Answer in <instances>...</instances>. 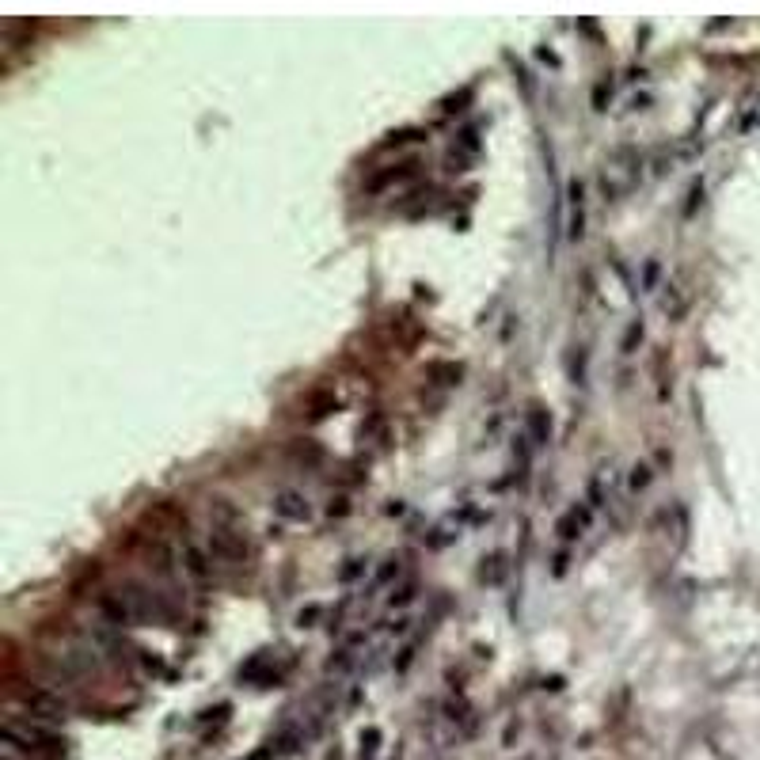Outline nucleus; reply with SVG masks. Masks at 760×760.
Wrapping results in <instances>:
<instances>
[{
    "mask_svg": "<svg viewBox=\"0 0 760 760\" xmlns=\"http://www.w3.org/2000/svg\"><path fill=\"white\" fill-rule=\"evenodd\" d=\"M639 168H643L639 152H631V149L612 152L605 160V168H601V194H605V202H616V198L631 194L635 183H639Z\"/></svg>",
    "mask_w": 760,
    "mask_h": 760,
    "instance_id": "1",
    "label": "nucleus"
},
{
    "mask_svg": "<svg viewBox=\"0 0 760 760\" xmlns=\"http://www.w3.org/2000/svg\"><path fill=\"white\" fill-rule=\"evenodd\" d=\"M209 555L221 559V563H247L251 559V544L247 536L232 521H217L209 532Z\"/></svg>",
    "mask_w": 760,
    "mask_h": 760,
    "instance_id": "2",
    "label": "nucleus"
},
{
    "mask_svg": "<svg viewBox=\"0 0 760 760\" xmlns=\"http://www.w3.org/2000/svg\"><path fill=\"white\" fill-rule=\"evenodd\" d=\"M4 738H8V745L23 749V753H46V749H54L57 745L54 734L42 730V726H35L31 719H8L4 722Z\"/></svg>",
    "mask_w": 760,
    "mask_h": 760,
    "instance_id": "3",
    "label": "nucleus"
},
{
    "mask_svg": "<svg viewBox=\"0 0 760 760\" xmlns=\"http://www.w3.org/2000/svg\"><path fill=\"white\" fill-rule=\"evenodd\" d=\"M23 707L31 711L27 719H46L57 722L69 715V703L61 692H50V688H23Z\"/></svg>",
    "mask_w": 760,
    "mask_h": 760,
    "instance_id": "4",
    "label": "nucleus"
},
{
    "mask_svg": "<svg viewBox=\"0 0 760 760\" xmlns=\"http://www.w3.org/2000/svg\"><path fill=\"white\" fill-rule=\"evenodd\" d=\"M567 236L570 240L586 236V190H582V179L567 183Z\"/></svg>",
    "mask_w": 760,
    "mask_h": 760,
    "instance_id": "5",
    "label": "nucleus"
},
{
    "mask_svg": "<svg viewBox=\"0 0 760 760\" xmlns=\"http://www.w3.org/2000/svg\"><path fill=\"white\" fill-rule=\"evenodd\" d=\"M274 513L282 517V521H293V525H304V521H312V506H308V498L301 491H278L274 494Z\"/></svg>",
    "mask_w": 760,
    "mask_h": 760,
    "instance_id": "6",
    "label": "nucleus"
},
{
    "mask_svg": "<svg viewBox=\"0 0 760 760\" xmlns=\"http://www.w3.org/2000/svg\"><path fill=\"white\" fill-rule=\"evenodd\" d=\"M209 559H213V555H206V551L194 548V544H183V551H179L183 574H187L194 586H206L209 582Z\"/></svg>",
    "mask_w": 760,
    "mask_h": 760,
    "instance_id": "7",
    "label": "nucleus"
},
{
    "mask_svg": "<svg viewBox=\"0 0 760 760\" xmlns=\"http://www.w3.org/2000/svg\"><path fill=\"white\" fill-rule=\"evenodd\" d=\"M589 525V510L586 506H574V510H567L563 517H559V525H555V532L563 536V540H574V536H582V529Z\"/></svg>",
    "mask_w": 760,
    "mask_h": 760,
    "instance_id": "8",
    "label": "nucleus"
},
{
    "mask_svg": "<svg viewBox=\"0 0 760 760\" xmlns=\"http://www.w3.org/2000/svg\"><path fill=\"white\" fill-rule=\"evenodd\" d=\"M529 441L532 445H548L551 441V415L544 407H529Z\"/></svg>",
    "mask_w": 760,
    "mask_h": 760,
    "instance_id": "9",
    "label": "nucleus"
},
{
    "mask_svg": "<svg viewBox=\"0 0 760 760\" xmlns=\"http://www.w3.org/2000/svg\"><path fill=\"white\" fill-rule=\"evenodd\" d=\"M415 171V164H407V168H396V171H384V175H377V179H369V190H384L388 183H399V179H407Z\"/></svg>",
    "mask_w": 760,
    "mask_h": 760,
    "instance_id": "10",
    "label": "nucleus"
},
{
    "mask_svg": "<svg viewBox=\"0 0 760 760\" xmlns=\"http://www.w3.org/2000/svg\"><path fill=\"white\" fill-rule=\"evenodd\" d=\"M415 593H418V586H415V582H403V586H399V589H392V597H388V601H392V608H403V605H411V601H415Z\"/></svg>",
    "mask_w": 760,
    "mask_h": 760,
    "instance_id": "11",
    "label": "nucleus"
},
{
    "mask_svg": "<svg viewBox=\"0 0 760 760\" xmlns=\"http://www.w3.org/2000/svg\"><path fill=\"white\" fill-rule=\"evenodd\" d=\"M665 289H669V293L662 297V308L669 312V316H681V312H684V301L677 297V285H665Z\"/></svg>",
    "mask_w": 760,
    "mask_h": 760,
    "instance_id": "12",
    "label": "nucleus"
},
{
    "mask_svg": "<svg viewBox=\"0 0 760 760\" xmlns=\"http://www.w3.org/2000/svg\"><path fill=\"white\" fill-rule=\"evenodd\" d=\"M350 665H354V646H342L339 658H331L327 669H331V673H342V669H350Z\"/></svg>",
    "mask_w": 760,
    "mask_h": 760,
    "instance_id": "13",
    "label": "nucleus"
},
{
    "mask_svg": "<svg viewBox=\"0 0 760 760\" xmlns=\"http://www.w3.org/2000/svg\"><path fill=\"white\" fill-rule=\"evenodd\" d=\"M399 574V559H384V567L377 570V586H388Z\"/></svg>",
    "mask_w": 760,
    "mask_h": 760,
    "instance_id": "14",
    "label": "nucleus"
},
{
    "mask_svg": "<svg viewBox=\"0 0 760 760\" xmlns=\"http://www.w3.org/2000/svg\"><path fill=\"white\" fill-rule=\"evenodd\" d=\"M646 483H650V468H646V464H635V468H631V491H643Z\"/></svg>",
    "mask_w": 760,
    "mask_h": 760,
    "instance_id": "15",
    "label": "nucleus"
},
{
    "mask_svg": "<svg viewBox=\"0 0 760 760\" xmlns=\"http://www.w3.org/2000/svg\"><path fill=\"white\" fill-rule=\"evenodd\" d=\"M377 741H380V730H365V734H361V757H373V753H377Z\"/></svg>",
    "mask_w": 760,
    "mask_h": 760,
    "instance_id": "16",
    "label": "nucleus"
},
{
    "mask_svg": "<svg viewBox=\"0 0 760 760\" xmlns=\"http://www.w3.org/2000/svg\"><path fill=\"white\" fill-rule=\"evenodd\" d=\"M639 339H643V323H631V327H627V335H624V350H627V354H631V346H635Z\"/></svg>",
    "mask_w": 760,
    "mask_h": 760,
    "instance_id": "17",
    "label": "nucleus"
},
{
    "mask_svg": "<svg viewBox=\"0 0 760 760\" xmlns=\"http://www.w3.org/2000/svg\"><path fill=\"white\" fill-rule=\"evenodd\" d=\"M365 570V559H350V567H342V582H350L354 574H361Z\"/></svg>",
    "mask_w": 760,
    "mask_h": 760,
    "instance_id": "18",
    "label": "nucleus"
},
{
    "mask_svg": "<svg viewBox=\"0 0 760 760\" xmlns=\"http://www.w3.org/2000/svg\"><path fill=\"white\" fill-rule=\"evenodd\" d=\"M605 95H608V84L601 80V84H597V92H593V107H597V111H605Z\"/></svg>",
    "mask_w": 760,
    "mask_h": 760,
    "instance_id": "19",
    "label": "nucleus"
},
{
    "mask_svg": "<svg viewBox=\"0 0 760 760\" xmlns=\"http://www.w3.org/2000/svg\"><path fill=\"white\" fill-rule=\"evenodd\" d=\"M316 616H320V608H304L301 616H297V624H301V627H312V620H316Z\"/></svg>",
    "mask_w": 760,
    "mask_h": 760,
    "instance_id": "20",
    "label": "nucleus"
},
{
    "mask_svg": "<svg viewBox=\"0 0 760 760\" xmlns=\"http://www.w3.org/2000/svg\"><path fill=\"white\" fill-rule=\"evenodd\" d=\"M274 757H278V753H274V745H263V749H255L247 760H274Z\"/></svg>",
    "mask_w": 760,
    "mask_h": 760,
    "instance_id": "21",
    "label": "nucleus"
},
{
    "mask_svg": "<svg viewBox=\"0 0 760 760\" xmlns=\"http://www.w3.org/2000/svg\"><path fill=\"white\" fill-rule=\"evenodd\" d=\"M335 513H339V517L346 513V498H335V502H331V517H335Z\"/></svg>",
    "mask_w": 760,
    "mask_h": 760,
    "instance_id": "22",
    "label": "nucleus"
}]
</instances>
